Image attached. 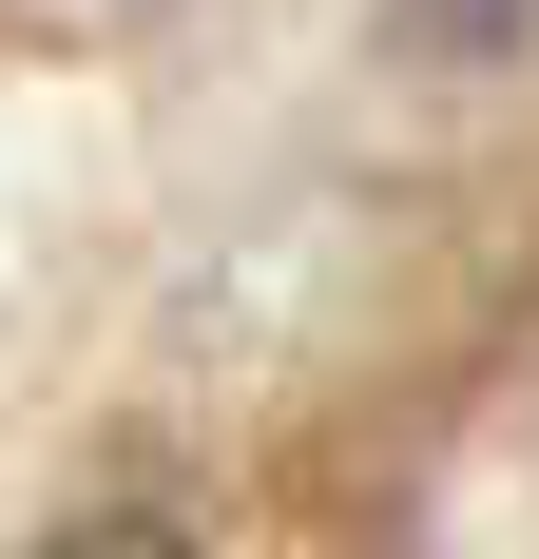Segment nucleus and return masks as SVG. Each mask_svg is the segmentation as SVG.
I'll return each mask as SVG.
<instances>
[{
    "instance_id": "1",
    "label": "nucleus",
    "mask_w": 539,
    "mask_h": 559,
    "mask_svg": "<svg viewBox=\"0 0 539 559\" xmlns=\"http://www.w3.org/2000/svg\"><path fill=\"white\" fill-rule=\"evenodd\" d=\"M39 559H193L173 521H77V540H39Z\"/></svg>"
},
{
    "instance_id": "2",
    "label": "nucleus",
    "mask_w": 539,
    "mask_h": 559,
    "mask_svg": "<svg viewBox=\"0 0 539 559\" xmlns=\"http://www.w3.org/2000/svg\"><path fill=\"white\" fill-rule=\"evenodd\" d=\"M482 20H520V0H405V39H482Z\"/></svg>"
}]
</instances>
